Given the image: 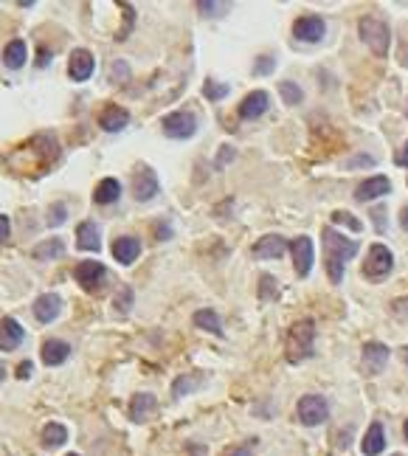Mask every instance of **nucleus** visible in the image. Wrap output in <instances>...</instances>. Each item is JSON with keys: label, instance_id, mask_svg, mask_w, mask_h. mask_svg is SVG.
<instances>
[{"label": "nucleus", "instance_id": "5", "mask_svg": "<svg viewBox=\"0 0 408 456\" xmlns=\"http://www.w3.org/2000/svg\"><path fill=\"white\" fill-rule=\"evenodd\" d=\"M324 251H327V260L344 262V260H352L358 254V243L341 237L335 228H324Z\"/></svg>", "mask_w": 408, "mask_h": 456}, {"label": "nucleus", "instance_id": "31", "mask_svg": "<svg viewBox=\"0 0 408 456\" xmlns=\"http://www.w3.org/2000/svg\"><path fill=\"white\" fill-rule=\"evenodd\" d=\"M332 222H338V225H346V228H352V232H360V220H355L349 211H332Z\"/></svg>", "mask_w": 408, "mask_h": 456}, {"label": "nucleus", "instance_id": "35", "mask_svg": "<svg viewBox=\"0 0 408 456\" xmlns=\"http://www.w3.org/2000/svg\"><path fill=\"white\" fill-rule=\"evenodd\" d=\"M197 383H200L197 377H186V375H183V377H177V380H175V397H180L183 391H191Z\"/></svg>", "mask_w": 408, "mask_h": 456}, {"label": "nucleus", "instance_id": "43", "mask_svg": "<svg viewBox=\"0 0 408 456\" xmlns=\"http://www.w3.org/2000/svg\"><path fill=\"white\" fill-rule=\"evenodd\" d=\"M400 222H402V228L408 232V208H402V220H400Z\"/></svg>", "mask_w": 408, "mask_h": 456}, {"label": "nucleus", "instance_id": "22", "mask_svg": "<svg viewBox=\"0 0 408 456\" xmlns=\"http://www.w3.org/2000/svg\"><path fill=\"white\" fill-rule=\"evenodd\" d=\"M26 60H29V48H26L23 40H12V43L4 48V65H6V68L18 71V68L26 65Z\"/></svg>", "mask_w": 408, "mask_h": 456}, {"label": "nucleus", "instance_id": "45", "mask_svg": "<svg viewBox=\"0 0 408 456\" xmlns=\"http://www.w3.org/2000/svg\"><path fill=\"white\" fill-rule=\"evenodd\" d=\"M402 431H405V439H408V420H405V428Z\"/></svg>", "mask_w": 408, "mask_h": 456}, {"label": "nucleus", "instance_id": "27", "mask_svg": "<svg viewBox=\"0 0 408 456\" xmlns=\"http://www.w3.org/2000/svg\"><path fill=\"white\" fill-rule=\"evenodd\" d=\"M65 442H68V428H65V425L48 422V425L43 428V445H46V448H60V445H65Z\"/></svg>", "mask_w": 408, "mask_h": 456}, {"label": "nucleus", "instance_id": "8", "mask_svg": "<svg viewBox=\"0 0 408 456\" xmlns=\"http://www.w3.org/2000/svg\"><path fill=\"white\" fill-rule=\"evenodd\" d=\"M93 68H96V60H93V54H90V51L76 48V51L71 54L68 74H71V79H74V82H88V79L93 76Z\"/></svg>", "mask_w": 408, "mask_h": 456}, {"label": "nucleus", "instance_id": "7", "mask_svg": "<svg viewBox=\"0 0 408 456\" xmlns=\"http://www.w3.org/2000/svg\"><path fill=\"white\" fill-rule=\"evenodd\" d=\"M293 34L299 40H304V43H318V40H324L327 26H324V20L318 15H304V18H299L293 23Z\"/></svg>", "mask_w": 408, "mask_h": 456}, {"label": "nucleus", "instance_id": "28", "mask_svg": "<svg viewBox=\"0 0 408 456\" xmlns=\"http://www.w3.org/2000/svg\"><path fill=\"white\" fill-rule=\"evenodd\" d=\"M62 254H65V243L62 240H48V243H43V246H37L32 251V257L37 262H46V260H54V257H62Z\"/></svg>", "mask_w": 408, "mask_h": 456}, {"label": "nucleus", "instance_id": "25", "mask_svg": "<svg viewBox=\"0 0 408 456\" xmlns=\"http://www.w3.org/2000/svg\"><path fill=\"white\" fill-rule=\"evenodd\" d=\"M194 324H197L200 330H206V333L223 338V321H220V316H217L215 310H197V313H194Z\"/></svg>", "mask_w": 408, "mask_h": 456}, {"label": "nucleus", "instance_id": "20", "mask_svg": "<svg viewBox=\"0 0 408 456\" xmlns=\"http://www.w3.org/2000/svg\"><path fill=\"white\" fill-rule=\"evenodd\" d=\"M68 355H71V347L65 341H60V338H51V341L43 344V363L46 366H60V363L68 361Z\"/></svg>", "mask_w": 408, "mask_h": 456}, {"label": "nucleus", "instance_id": "44", "mask_svg": "<svg viewBox=\"0 0 408 456\" xmlns=\"http://www.w3.org/2000/svg\"><path fill=\"white\" fill-rule=\"evenodd\" d=\"M6 380V366H4V361H0V383Z\"/></svg>", "mask_w": 408, "mask_h": 456}, {"label": "nucleus", "instance_id": "24", "mask_svg": "<svg viewBox=\"0 0 408 456\" xmlns=\"http://www.w3.org/2000/svg\"><path fill=\"white\" fill-rule=\"evenodd\" d=\"M76 240H79V248L82 251H99V228H96V222H82L79 228H76Z\"/></svg>", "mask_w": 408, "mask_h": 456}, {"label": "nucleus", "instance_id": "29", "mask_svg": "<svg viewBox=\"0 0 408 456\" xmlns=\"http://www.w3.org/2000/svg\"><path fill=\"white\" fill-rule=\"evenodd\" d=\"M279 93H282L285 105H299V102H301V88L293 85V82H282V85H279Z\"/></svg>", "mask_w": 408, "mask_h": 456}, {"label": "nucleus", "instance_id": "18", "mask_svg": "<svg viewBox=\"0 0 408 456\" xmlns=\"http://www.w3.org/2000/svg\"><path fill=\"white\" fill-rule=\"evenodd\" d=\"M138 254H141V243H138L135 237H118V240L113 243V257H116L121 265H132V262L138 260Z\"/></svg>", "mask_w": 408, "mask_h": 456}, {"label": "nucleus", "instance_id": "36", "mask_svg": "<svg viewBox=\"0 0 408 456\" xmlns=\"http://www.w3.org/2000/svg\"><path fill=\"white\" fill-rule=\"evenodd\" d=\"M273 68H276V60L265 54V57H259V62L254 65V74H259V76H265V74H271Z\"/></svg>", "mask_w": 408, "mask_h": 456}, {"label": "nucleus", "instance_id": "6", "mask_svg": "<svg viewBox=\"0 0 408 456\" xmlns=\"http://www.w3.org/2000/svg\"><path fill=\"white\" fill-rule=\"evenodd\" d=\"M394 268V257L386 246H372L369 248V257H366V265H363V276L369 279H383L388 276Z\"/></svg>", "mask_w": 408, "mask_h": 456}, {"label": "nucleus", "instance_id": "12", "mask_svg": "<svg viewBox=\"0 0 408 456\" xmlns=\"http://www.w3.org/2000/svg\"><path fill=\"white\" fill-rule=\"evenodd\" d=\"M386 363H388V347H383L377 341H372V344L363 347V369L369 375H380Z\"/></svg>", "mask_w": 408, "mask_h": 456}, {"label": "nucleus", "instance_id": "46", "mask_svg": "<svg viewBox=\"0 0 408 456\" xmlns=\"http://www.w3.org/2000/svg\"><path fill=\"white\" fill-rule=\"evenodd\" d=\"M68 456H79V453H68Z\"/></svg>", "mask_w": 408, "mask_h": 456}, {"label": "nucleus", "instance_id": "17", "mask_svg": "<svg viewBox=\"0 0 408 456\" xmlns=\"http://www.w3.org/2000/svg\"><path fill=\"white\" fill-rule=\"evenodd\" d=\"M265 110H268V93H265V90H254V93H248V96L243 99V105H240V116H243L245 121L259 119Z\"/></svg>", "mask_w": 408, "mask_h": 456}, {"label": "nucleus", "instance_id": "1", "mask_svg": "<svg viewBox=\"0 0 408 456\" xmlns=\"http://www.w3.org/2000/svg\"><path fill=\"white\" fill-rule=\"evenodd\" d=\"M313 344H315V321L304 318V321L293 324L290 333H287V344H285L287 361L290 363H299V361L310 358L313 355Z\"/></svg>", "mask_w": 408, "mask_h": 456}, {"label": "nucleus", "instance_id": "37", "mask_svg": "<svg viewBox=\"0 0 408 456\" xmlns=\"http://www.w3.org/2000/svg\"><path fill=\"white\" fill-rule=\"evenodd\" d=\"M9 232H12L9 217H6V214H0V243H6V240H9Z\"/></svg>", "mask_w": 408, "mask_h": 456}, {"label": "nucleus", "instance_id": "21", "mask_svg": "<svg viewBox=\"0 0 408 456\" xmlns=\"http://www.w3.org/2000/svg\"><path fill=\"white\" fill-rule=\"evenodd\" d=\"M127 121H130V113L124 110V107H107L102 116H99V124H102V130H107V133H118V130H124L127 127Z\"/></svg>", "mask_w": 408, "mask_h": 456}, {"label": "nucleus", "instance_id": "3", "mask_svg": "<svg viewBox=\"0 0 408 456\" xmlns=\"http://www.w3.org/2000/svg\"><path fill=\"white\" fill-rule=\"evenodd\" d=\"M296 414H299V422H301V425H310V428H313V425H321V422L327 420L329 405H327V400H324L321 394H307V397L299 400Z\"/></svg>", "mask_w": 408, "mask_h": 456}, {"label": "nucleus", "instance_id": "39", "mask_svg": "<svg viewBox=\"0 0 408 456\" xmlns=\"http://www.w3.org/2000/svg\"><path fill=\"white\" fill-rule=\"evenodd\" d=\"M32 372H34V366H32V361H23V363L18 366V377H20V380H26V377H32Z\"/></svg>", "mask_w": 408, "mask_h": 456}, {"label": "nucleus", "instance_id": "4", "mask_svg": "<svg viewBox=\"0 0 408 456\" xmlns=\"http://www.w3.org/2000/svg\"><path fill=\"white\" fill-rule=\"evenodd\" d=\"M161 127H163V135H169V138H175V141H183V138H191V135L197 133V119H194L191 113L177 110V113L163 116Z\"/></svg>", "mask_w": 408, "mask_h": 456}, {"label": "nucleus", "instance_id": "34", "mask_svg": "<svg viewBox=\"0 0 408 456\" xmlns=\"http://www.w3.org/2000/svg\"><path fill=\"white\" fill-rule=\"evenodd\" d=\"M327 274H329V282L338 285L344 279V262H335V260H327Z\"/></svg>", "mask_w": 408, "mask_h": 456}, {"label": "nucleus", "instance_id": "10", "mask_svg": "<svg viewBox=\"0 0 408 456\" xmlns=\"http://www.w3.org/2000/svg\"><path fill=\"white\" fill-rule=\"evenodd\" d=\"M290 251H293L296 274L299 276H307L313 271V240L310 237H299V240L290 243Z\"/></svg>", "mask_w": 408, "mask_h": 456}, {"label": "nucleus", "instance_id": "14", "mask_svg": "<svg viewBox=\"0 0 408 456\" xmlns=\"http://www.w3.org/2000/svg\"><path fill=\"white\" fill-rule=\"evenodd\" d=\"M34 316H37V321H43V324H51L57 316H60V310H62V299L57 296V293H43L37 302H34Z\"/></svg>", "mask_w": 408, "mask_h": 456}, {"label": "nucleus", "instance_id": "16", "mask_svg": "<svg viewBox=\"0 0 408 456\" xmlns=\"http://www.w3.org/2000/svg\"><path fill=\"white\" fill-rule=\"evenodd\" d=\"M23 338H26L23 327L15 318H4V324H0V349L12 352V349H18L23 344Z\"/></svg>", "mask_w": 408, "mask_h": 456}, {"label": "nucleus", "instance_id": "11", "mask_svg": "<svg viewBox=\"0 0 408 456\" xmlns=\"http://www.w3.org/2000/svg\"><path fill=\"white\" fill-rule=\"evenodd\" d=\"M104 265L102 262H79L76 265V271H74V276H76V282L85 288V290H96L99 285H102V279H104Z\"/></svg>", "mask_w": 408, "mask_h": 456}, {"label": "nucleus", "instance_id": "19", "mask_svg": "<svg viewBox=\"0 0 408 456\" xmlns=\"http://www.w3.org/2000/svg\"><path fill=\"white\" fill-rule=\"evenodd\" d=\"M383 448H386L383 425L380 422H372L369 431H366V436H363V442H360V450H363V456H380Z\"/></svg>", "mask_w": 408, "mask_h": 456}, {"label": "nucleus", "instance_id": "41", "mask_svg": "<svg viewBox=\"0 0 408 456\" xmlns=\"http://www.w3.org/2000/svg\"><path fill=\"white\" fill-rule=\"evenodd\" d=\"M397 163H400V166H405V169H408V141H405V147H402V152H400V155H397Z\"/></svg>", "mask_w": 408, "mask_h": 456}, {"label": "nucleus", "instance_id": "32", "mask_svg": "<svg viewBox=\"0 0 408 456\" xmlns=\"http://www.w3.org/2000/svg\"><path fill=\"white\" fill-rule=\"evenodd\" d=\"M197 9H200V12H206V15H212V18H220L217 12H229L231 6H229V4H215V0H200Z\"/></svg>", "mask_w": 408, "mask_h": 456}, {"label": "nucleus", "instance_id": "23", "mask_svg": "<svg viewBox=\"0 0 408 456\" xmlns=\"http://www.w3.org/2000/svg\"><path fill=\"white\" fill-rule=\"evenodd\" d=\"M118 194H121V183H118L116 177H104V180L96 186L93 200H96L99 206H110V203H116V200H118Z\"/></svg>", "mask_w": 408, "mask_h": 456}, {"label": "nucleus", "instance_id": "26", "mask_svg": "<svg viewBox=\"0 0 408 456\" xmlns=\"http://www.w3.org/2000/svg\"><path fill=\"white\" fill-rule=\"evenodd\" d=\"M155 405H158V403H155L152 394H135V397H132V405H130V417H132L135 422H144V420L155 411Z\"/></svg>", "mask_w": 408, "mask_h": 456}, {"label": "nucleus", "instance_id": "38", "mask_svg": "<svg viewBox=\"0 0 408 456\" xmlns=\"http://www.w3.org/2000/svg\"><path fill=\"white\" fill-rule=\"evenodd\" d=\"M231 158H234V149H231V147H220V158H217V166H226Z\"/></svg>", "mask_w": 408, "mask_h": 456}, {"label": "nucleus", "instance_id": "13", "mask_svg": "<svg viewBox=\"0 0 408 456\" xmlns=\"http://www.w3.org/2000/svg\"><path fill=\"white\" fill-rule=\"evenodd\" d=\"M388 192H391V180L383 177V175H377V177L363 180V183L355 189V197H358L360 203H366V200H377V197H383V194H388Z\"/></svg>", "mask_w": 408, "mask_h": 456}, {"label": "nucleus", "instance_id": "15", "mask_svg": "<svg viewBox=\"0 0 408 456\" xmlns=\"http://www.w3.org/2000/svg\"><path fill=\"white\" fill-rule=\"evenodd\" d=\"M287 251V240H282L279 234H268L254 246V257L257 260H279Z\"/></svg>", "mask_w": 408, "mask_h": 456}, {"label": "nucleus", "instance_id": "33", "mask_svg": "<svg viewBox=\"0 0 408 456\" xmlns=\"http://www.w3.org/2000/svg\"><path fill=\"white\" fill-rule=\"evenodd\" d=\"M65 217H68V208H65V203H54L51 206V211H48V225H62L65 222Z\"/></svg>", "mask_w": 408, "mask_h": 456}, {"label": "nucleus", "instance_id": "40", "mask_svg": "<svg viewBox=\"0 0 408 456\" xmlns=\"http://www.w3.org/2000/svg\"><path fill=\"white\" fill-rule=\"evenodd\" d=\"M223 456H251V442H248V445H240V448H234V450H226Z\"/></svg>", "mask_w": 408, "mask_h": 456}, {"label": "nucleus", "instance_id": "2", "mask_svg": "<svg viewBox=\"0 0 408 456\" xmlns=\"http://www.w3.org/2000/svg\"><path fill=\"white\" fill-rule=\"evenodd\" d=\"M358 29H360L363 43H366L377 57H386V54H388L391 34H388V26H386L383 20H377V18H363V20L358 23Z\"/></svg>", "mask_w": 408, "mask_h": 456}, {"label": "nucleus", "instance_id": "42", "mask_svg": "<svg viewBox=\"0 0 408 456\" xmlns=\"http://www.w3.org/2000/svg\"><path fill=\"white\" fill-rule=\"evenodd\" d=\"M37 65H40V68L48 65V51H46V48H40V60H37Z\"/></svg>", "mask_w": 408, "mask_h": 456}, {"label": "nucleus", "instance_id": "30", "mask_svg": "<svg viewBox=\"0 0 408 456\" xmlns=\"http://www.w3.org/2000/svg\"><path fill=\"white\" fill-rule=\"evenodd\" d=\"M226 93H229V85H220V82H206V88H203V96L212 102H220Z\"/></svg>", "mask_w": 408, "mask_h": 456}, {"label": "nucleus", "instance_id": "9", "mask_svg": "<svg viewBox=\"0 0 408 456\" xmlns=\"http://www.w3.org/2000/svg\"><path fill=\"white\" fill-rule=\"evenodd\" d=\"M132 192H135V197H138V203H147V200H152L158 192H161V183H158V175L149 169V166H144L138 175H135V180H132Z\"/></svg>", "mask_w": 408, "mask_h": 456}]
</instances>
